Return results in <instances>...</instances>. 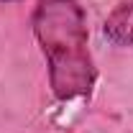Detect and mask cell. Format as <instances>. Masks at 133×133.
Segmentation results:
<instances>
[{
  "mask_svg": "<svg viewBox=\"0 0 133 133\" xmlns=\"http://www.w3.org/2000/svg\"><path fill=\"white\" fill-rule=\"evenodd\" d=\"M33 36L49 62V82L54 97H90L97 69L90 51L87 18L77 0H38L31 16Z\"/></svg>",
  "mask_w": 133,
  "mask_h": 133,
  "instance_id": "cell-1",
  "label": "cell"
},
{
  "mask_svg": "<svg viewBox=\"0 0 133 133\" xmlns=\"http://www.w3.org/2000/svg\"><path fill=\"white\" fill-rule=\"evenodd\" d=\"M102 33L113 46H133V0L108 16Z\"/></svg>",
  "mask_w": 133,
  "mask_h": 133,
  "instance_id": "cell-2",
  "label": "cell"
},
{
  "mask_svg": "<svg viewBox=\"0 0 133 133\" xmlns=\"http://www.w3.org/2000/svg\"><path fill=\"white\" fill-rule=\"evenodd\" d=\"M3 3H21V0H3Z\"/></svg>",
  "mask_w": 133,
  "mask_h": 133,
  "instance_id": "cell-3",
  "label": "cell"
}]
</instances>
